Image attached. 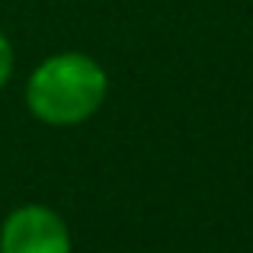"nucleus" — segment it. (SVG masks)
<instances>
[{
  "label": "nucleus",
  "mask_w": 253,
  "mask_h": 253,
  "mask_svg": "<svg viewBox=\"0 0 253 253\" xmlns=\"http://www.w3.org/2000/svg\"><path fill=\"white\" fill-rule=\"evenodd\" d=\"M109 81L99 61L84 51H61L39 64L26 81V106L45 125H81L103 106Z\"/></svg>",
  "instance_id": "1"
},
{
  "label": "nucleus",
  "mask_w": 253,
  "mask_h": 253,
  "mask_svg": "<svg viewBox=\"0 0 253 253\" xmlns=\"http://www.w3.org/2000/svg\"><path fill=\"white\" fill-rule=\"evenodd\" d=\"M0 253H71V231L45 205H19L0 228Z\"/></svg>",
  "instance_id": "2"
},
{
  "label": "nucleus",
  "mask_w": 253,
  "mask_h": 253,
  "mask_svg": "<svg viewBox=\"0 0 253 253\" xmlns=\"http://www.w3.org/2000/svg\"><path fill=\"white\" fill-rule=\"evenodd\" d=\"M10 74H13V48H10V42H6V36L0 32V90L6 86Z\"/></svg>",
  "instance_id": "3"
}]
</instances>
